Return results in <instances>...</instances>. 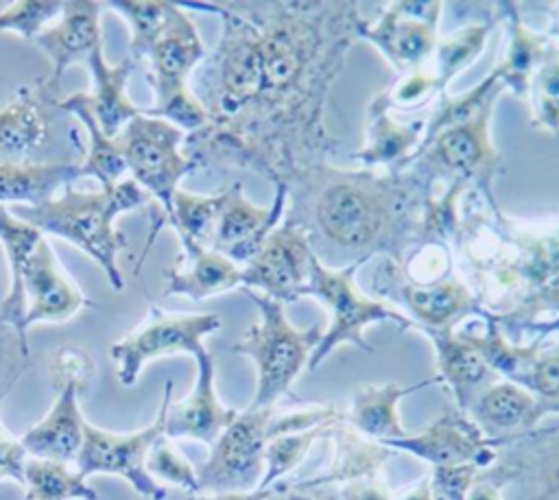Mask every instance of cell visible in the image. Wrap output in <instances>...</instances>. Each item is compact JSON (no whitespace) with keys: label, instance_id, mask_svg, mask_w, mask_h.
<instances>
[{"label":"cell","instance_id":"4","mask_svg":"<svg viewBox=\"0 0 559 500\" xmlns=\"http://www.w3.org/2000/svg\"><path fill=\"white\" fill-rule=\"evenodd\" d=\"M205 55L207 50L192 17L179 4L177 15L146 57V81L153 90L155 105L142 107V114L168 120L181 131H199L207 116L190 87V76Z\"/></svg>","mask_w":559,"mask_h":500},{"label":"cell","instance_id":"48","mask_svg":"<svg viewBox=\"0 0 559 500\" xmlns=\"http://www.w3.org/2000/svg\"><path fill=\"white\" fill-rule=\"evenodd\" d=\"M555 483H557V487H559V465H557V469H555Z\"/></svg>","mask_w":559,"mask_h":500},{"label":"cell","instance_id":"21","mask_svg":"<svg viewBox=\"0 0 559 500\" xmlns=\"http://www.w3.org/2000/svg\"><path fill=\"white\" fill-rule=\"evenodd\" d=\"M85 63L92 74V92H87L90 107L100 129L109 138H118L127 122H131L142 111V107L133 105L127 96V81L135 68V61L127 57L120 63L111 66L105 59L103 50H96Z\"/></svg>","mask_w":559,"mask_h":500},{"label":"cell","instance_id":"20","mask_svg":"<svg viewBox=\"0 0 559 500\" xmlns=\"http://www.w3.org/2000/svg\"><path fill=\"white\" fill-rule=\"evenodd\" d=\"M437 352V380H445L461 408H469L478 395L493 384L496 371L483 354L452 330H426Z\"/></svg>","mask_w":559,"mask_h":500},{"label":"cell","instance_id":"27","mask_svg":"<svg viewBox=\"0 0 559 500\" xmlns=\"http://www.w3.org/2000/svg\"><path fill=\"white\" fill-rule=\"evenodd\" d=\"M437 378L428 380V382H419L415 386H400V384H380V386H360L356 391V397H354V404H352V424L362 430L365 434H371V437H378L382 441H395V439H402L406 437V430L402 428L400 424V417H397V402L415 391V389H421L424 384H430L435 382Z\"/></svg>","mask_w":559,"mask_h":500},{"label":"cell","instance_id":"35","mask_svg":"<svg viewBox=\"0 0 559 500\" xmlns=\"http://www.w3.org/2000/svg\"><path fill=\"white\" fill-rule=\"evenodd\" d=\"M424 122L411 124H397L386 114H382L378 120H373V131L367 142V146L358 153L360 159L369 164L378 162H393L397 157H404V153L419 140V129Z\"/></svg>","mask_w":559,"mask_h":500},{"label":"cell","instance_id":"7","mask_svg":"<svg viewBox=\"0 0 559 500\" xmlns=\"http://www.w3.org/2000/svg\"><path fill=\"white\" fill-rule=\"evenodd\" d=\"M173 397V382L166 380L164 395L153 421L133 432H111L85 421L83 445L74 461L81 476L90 478L94 474L118 476L129 487L146 500H166V489L153 480L146 472V454L153 441L164 434L166 406Z\"/></svg>","mask_w":559,"mask_h":500},{"label":"cell","instance_id":"36","mask_svg":"<svg viewBox=\"0 0 559 500\" xmlns=\"http://www.w3.org/2000/svg\"><path fill=\"white\" fill-rule=\"evenodd\" d=\"M489 24H474L463 31H456L450 39H445L439 50H437V68H435V79L437 87H443L459 70H463L474 57L483 50Z\"/></svg>","mask_w":559,"mask_h":500},{"label":"cell","instance_id":"22","mask_svg":"<svg viewBox=\"0 0 559 500\" xmlns=\"http://www.w3.org/2000/svg\"><path fill=\"white\" fill-rule=\"evenodd\" d=\"M44 234L22 221L15 212H11L7 205H0V245L7 255V266H9V284L7 293L2 297V319L17 332L24 345H28V336L22 332V321H24V269L28 258L33 255L35 247Z\"/></svg>","mask_w":559,"mask_h":500},{"label":"cell","instance_id":"34","mask_svg":"<svg viewBox=\"0 0 559 500\" xmlns=\"http://www.w3.org/2000/svg\"><path fill=\"white\" fill-rule=\"evenodd\" d=\"M144 465H146L148 476L157 483L175 485V487L188 491L190 496L201 491L199 478H197V467H192V463L183 456V452L166 434H159L153 441Z\"/></svg>","mask_w":559,"mask_h":500},{"label":"cell","instance_id":"14","mask_svg":"<svg viewBox=\"0 0 559 500\" xmlns=\"http://www.w3.org/2000/svg\"><path fill=\"white\" fill-rule=\"evenodd\" d=\"M197 378L190 393L179 402H168L164 417V434L168 439H194L212 445L216 437L234 421V408L221 404L214 386V358L201 347L194 356Z\"/></svg>","mask_w":559,"mask_h":500},{"label":"cell","instance_id":"30","mask_svg":"<svg viewBox=\"0 0 559 500\" xmlns=\"http://www.w3.org/2000/svg\"><path fill=\"white\" fill-rule=\"evenodd\" d=\"M105 7L114 9L120 17L127 20L131 28L129 50L135 63L138 59L148 57L151 48L179 11V4L168 0H114L105 2Z\"/></svg>","mask_w":559,"mask_h":500},{"label":"cell","instance_id":"16","mask_svg":"<svg viewBox=\"0 0 559 500\" xmlns=\"http://www.w3.org/2000/svg\"><path fill=\"white\" fill-rule=\"evenodd\" d=\"M284 194L286 186L277 183V197L273 207H260L245 197L240 181L229 183L225 188V201L214 225L210 249L227 255L236 264L249 262L277 223L284 205Z\"/></svg>","mask_w":559,"mask_h":500},{"label":"cell","instance_id":"15","mask_svg":"<svg viewBox=\"0 0 559 500\" xmlns=\"http://www.w3.org/2000/svg\"><path fill=\"white\" fill-rule=\"evenodd\" d=\"M105 2L98 0H63L61 15L33 37V44L48 57L52 85L63 72L79 61H87L96 50H103L100 13Z\"/></svg>","mask_w":559,"mask_h":500},{"label":"cell","instance_id":"9","mask_svg":"<svg viewBox=\"0 0 559 500\" xmlns=\"http://www.w3.org/2000/svg\"><path fill=\"white\" fill-rule=\"evenodd\" d=\"M273 406L238 410L234 421L210 445V456L197 467L199 489L210 493L251 491L264 476V454L271 441Z\"/></svg>","mask_w":559,"mask_h":500},{"label":"cell","instance_id":"47","mask_svg":"<svg viewBox=\"0 0 559 500\" xmlns=\"http://www.w3.org/2000/svg\"><path fill=\"white\" fill-rule=\"evenodd\" d=\"M271 500V498H269ZM284 500H312V498H304V496H290V498H284Z\"/></svg>","mask_w":559,"mask_h":500},{"label":"cell","instance_id":"43","mask_svg":"<svg viewBox=\"0 0 559 500\" xmlns=\"http://www.w3.org/2000/svg\"><path fill=\"white\" fill-rule=\"evenodd\" d=\"M437 87V79L435 74H426L421 70H415L413 74H408L395 90H391V98L389 105H411V103H419L426 96H430V92Z\"/></svg>","mask_w":559,"mask_h":500},{"label":"cell","instance_id":"8","mask_svg":"<svg viewBox=\"0 0 559 500\" xmlns=\"http://www.w3.org/2000/svg\"><path fill=\"white\" fill-rule=\"evenodd\" d=\"M221 325L223 319L216 312L170 314L151 306L148 317L109 347L118 382L133 386L151 360L175 354L194 356L205 347L203 338L221 330Z\"/></svg>","mask_w":559,"mask_h":500},{"label":"cell","instance_id":"5","mask_svg":"<svg viewBox=\"0 0 559 500\" xmlns=\"http://www.w3.org/2000/svg\"><path fill=\"white\" fill-rule=\"evenodd\" d=\"M186 133L162 118H151L140 111L118 135V144L131 179L151 197V234L146 249L153 245L155 234L170 214L173 197L179 181L197 170L194 162L181 151Z\"/></svg>","mask_w":559,"mask_h":500},{"label":"cell","instance_id":"29","mask_svg":"<svg viewBox=\"0 0 559 500\" xmlns=\"http://www.w3.org/2000/svg\"><path fill=\"white\" fill-rule=\"evenodd\" d=\"M26 500H98L94 487L70 463L28 456L22 485Z\"/></svg>","mask_w":559,"mask_h":500},{"label":"cell","instance_id":"11","mask_svg":"<svg viewBox=\"0 0 559 500\" xmlns=\"http://www.w3.org/2000/svg\"><path fill=\"white\" fill-rule=\"evenodd\" d=\"M314 253L301 227L284 223L273 227L260 249L242 266V288L277 301H293L304 295Z\"/></svg>","mask_w":559,"mask_h":500},{"label":"cell","instance_id":"25","mask_svg":"<svg viewBox=\"0 0 559 500\" xmlns=\"http://www.w3.org/2000/svg\"><path fill=\"white\" fill-rule=\"evenodd\" d=\"M81 177V162L70 164H0V205L37 207Z\"/></svg>","mask_w":559,"mask_h":500},{"label":"cell","instance_id":"31","mask_svg":"<svg viewBox=\"0 0 559 500\" xmlns=\"http://www.w3.org/2000/svg\"><path fill=\"white\" fill-rule=\"evenodd\" d=\"M223 201H225V188L216 194H194L179 188L173 197L170 214L166 216L162 227L168 225L175 229L179 240H192L210 249V240H212Z\"/></svg>","mask_w":559,"mask_h":500},{"label":"cell","instance_id":"12","mask_svg":"<svg viewBox=\"0 0 559 500\" xmlns=\"http://www.w3.org/2000/svg\"><path fill=\"white\" fill-rule=\"evenodd\" d=\"M439 2H389L382 17L358 26V35L371 39L397 70L417 68L435 48Z\"/></svg>","mask_w":559,"mask_h":500},{"label":"cell","instance_id":"41","mask_svg":"<svg viewBox=\"0 0 559 500\" xmlns=\"http://www.w3.org/2000/svg\"><path fill=\"white\" fill-rule=\"evenodd\" d=\"M518 382L544 402L548 410L559 413V352L535 358Z\"/></svg>","mask_w":559,"mask_h":500},{"label":"cell","instance_id":"44","mask_svg":"<svg viewBox=\"0 0 559 500\" xmlns=\"http://www.w3.org/2000/svg\"><path fill=\"white\" fill-rule=\"evenodd\" d=\"M273 496L271 489H251V491H225V493H207V496H188L186 500H269Z\"/></svg>","mask_w":559,"mask_h":500},{"label":"cell","instance_id":"19","mask_svg":"<svg viewBox=\"0 0 559 500\" xmlns=\"http://www.w3.org/2000/svg\"><path fill=\"white\" fill-rule=\"evenodd\" d=\"M493 100L485 105L474 118L450 124L426 140L428 155L435 164H439L448 172L456 175H474L483 172L491 175L493 164L498 162V153L491 148L487 124Z\"/></svg>","mask_w":559,"mask_h":500},{"label":"cell","instance_id":"13","mask_svg":"<svg viewBox=\"0 0 559 500\" xmlns=\"http://www.w3.org/2000/svg\"><path fill=\"white\" fill-rule=\"evenodd\" d=\"M24 321L22 332L28 336V328L35 323H59L72 319L90 299L63 271L52 245L41 238L24 269Z\"/></svg>","mask_w":559,"mask_h":500},{"label":"cell","instance_id":"40","mask_svg":"<svg viewBox=\"0 0 559 500\" xmlns=\"http://www.w3.org/2000/svg\"><path fill=\"white\" fill-rule=\"evenodd\" d=\"M94 371V358L79 347H59L50 360V382L55 391L66 384H74L85 393L90 389Z\"/></svg>","mask_w":559,"mask_h":500},{"label":"cell","instance_id":"33","mask_svg":"<svg viewBox=\"0 0 559 500\" xmlns=\"http://www.w3.org/2000/svg\"><path fill=\"white\" fill-rule=\"evenodd\" d=\"M535 124L559 133V52L546 50L528 81Z\"/></svg>","mask_w":559,"mask_h":500},{"label":"cell","instance_id":"45","mask_svg":"<svg viewBox=\"0 0 559 500\" xmlns=\"http://www.w3.org/2000/svg\"><path fill=\"white\" fill-rule=\"evenodd\" d=\"M469 500H496V491L489 489V487H478V489L469 496Z\"/></svg>","mask_w":559,"mask_h":500},{"label":"cell","instance_id":"26","mask_svg":"<svg viewBox=\"0 0 559 500\" xmlns=\"http://www.w3.org/2000/svg\"><path fill=\"white\" fill-rule=\"evenodd\" d=\"M472 406L480 430L493 434L531 428L548 410L544 402L515 382H493Z\"/></svg>","mask_w":559,"mask_h":500},{"label":"cell","instance_id":"18","mask_svg":"<svg viewBox=\"0 0 559 500\" xmlns=\"http://www.w3.org/2000/svg\"><path fill=\"white\" fill-rule=\"evenodd\" d=\"M81 393L83 391L74 384L57 389L50 410L20 437V443L28 456L74 465L83 445V428L87 421L79 406Z\"/></svg>","mask_w":559,"mask_h":500},{"label":"cell","instance_id":"2","mask_svg":"<svg viewBox=\"0 0 559 500\" xmlns=\"http://www.w3.org/2000/svg\"><path fill=\"white\" fill-rule=\"evenodd\" d=\"M404 190L391 179L343 172L321 188L314 221L330 242L349 251L369 249L411 210V197Z\"/></svg>","mask_w":559,"mask_h":500},{"label":"cell","instance_id":"24","mask_svg":"<svg viewBox=\"0 0 559 500\" xmlns=\"http://www.w3.org/2000/svg\"><path fill=\"white\" fill-rule=\"evenodd\" d=\"M59 109L79 118L85 129L87 151L81 162V177H94L103 186V190L114 188L118 181H122L127 172V164H124L118 138H109L100 129L90 107L87 92H74L68 98H59Z\"/></svg>","mask_w":559,"mask_h":500},{"label":"cell","instance_id":"28","mask_svg":"<svg viewBox=\"0 0 559 500\" xmlns=\"http://www.w3.org/2000/svg\"><path fill=\"white\" fill-rule=\"evenodd\" d=\"M402 297L424 330H450L452 321L465 314L474 301L463 284L445 279L437 284H406Z\"/></svg>","mask_w":559,"mask_h":500},{"label":"cell","instance_id":"37","mask_svg":"<svg viewBox=\"0 0 559 500\" xmlns=\"http://www.w3.org/2000/svg\"><path fill=\"white\" fill-rule=\"evenodd\" d=\"M63 0H15L0 11V31L31 39L46 28V24L61 15Z\"/></svg>","mask_w":559,"mask_h":500},{"label":"cell","instance_id":"1","mask_svg":"<svg viewBox=\"0 0 559 500\" xmlns=\"http://www.w3.org/2000/svg\"><path fill=\"white\" fill-rule=\"evenodd\" d=\"M146 203L151 197L131 177H124L114 188L96 192L76 190L70 183L55 199L37 207H17L15 214L41 234L63 238L87 253L103 269L111 288L122 290L118 253L127 247V236L116 229V218Z\"/></svg>","mask_w":559,"mask_h":500},{"label":"cell","instance_id":"42","mask_svg":"<svg viewBox=\"0 0 559 500\" xmlns=\"http://www.w3.org/2000/svg\"><path fill=\"white\" fill-rule=\"evenodd\" d=\"M28 454L20 439L11 437L9 430L0 421V483L2 480H13L22 485L24 478V463Z\"/></svg>","mask_w":559,"mask_h":500},{"label":"cell","instance_id":"6","mask_svg":"<svg viewBox=\"0 0 559 500\" xmlns=\"http://www.w3.org/2000/svg\"><path fill=\"white\" fill-rule=\"evenodd\" d=\"M362 264V260L349 264L343 271H330L319 262L314 255L310 279L304 290V295L321 299V303L330 310V328L325 334H321V341L317 349L312 352V358L308 362L310 369H314L334 347L343 343H352L365 352H371L367 345L362 332L369 323L376 321H395L400 328H411V319L404 314L391 310L382 301L369 299L354 286V271Z\"/></svg>","mask_w":559,"mask_h":500},{"label":"cell","instance_id":"32","mask_svg":"<svg viewBox=\"0 0 559 500\" xmlns=\"http://www.w3.org/2000/svg\"><path fill=\"white\" fill-rule=\"evenodd\" d=\"M546 50L548 48L544 46V37L531 33L515 20L509 55H507L504 63L500 66V70H496L502 85H511L520 96H524L528 92L531 74L537 68V63L542 61V57L546 55Z\"/></svg>","mask_w":559,"mask_h":500},{"label":"cell","instance_id":"46","mask_svg":"<svg viewBox=\"0 0 559 500\" xmlns=\"http://www.w3.org/2000/svg\"><path fill=\"white\" fill-rule=\"evenodd\" d=\"M552 33L559 35V13H557V20H555V24H552Z\"/></svg>","mask_w":559,"mask_h":500},{"label":"cell","instance_id":"38","mask_svg":"<svg viewBox=\"0 0 559 500\" xmlns=\"http://www.w3.org/2000/svg\"><path fill=\"white\" fill-rule=\"evenodd\" d=\"M317 430H304V432H290V434H275L271 437L264 454V476L258 485V489H269V485L280 478L286 469H290L308 450L310 441L314 439Z\"/></svg>","mask_w":559,"mask_h":500},{"label":"cell","instance_id":"17","mask_svg":"<svg viewBox=\"0 0 559 500\" xmlns=\"http://www.w3.org/2000/svg\"><path fill=\"white\" fill-rule=\"evenodd\" d=\"M179 242L183 255L175 269L164 273V297H188L192 301H201L242 286L240 264L192 240Z\"/></svg>","mask_w":559,"mask_h":500},{"label":"cell","instance_id":"39","mask_svg":"<svg viewBox=\"0 0 559 500\" xmlns=\"http://www.w3.org/2000/svg\"><path fill=\"white\" fill-rule=\"evenodd\" d=\"M0 306H2V297H0ZM28 354H31L28 345H24L17 332L2 319V310H0V404L26 371Z\"/></svg>","mask_w":559,"mask_h":500},{"label":"cell","instance_id":"23","mask_svg":"<svg viewBox=\"0 0 559 500\" xmlns=\"http://www.w3.org/2000/svg\"><path fill=\"white\" fill-rule=\"evenodd\" d=\"M395 448L411 450L441 467L463 465L483 452V430L465 419V415H443L437 424H432L421 434H406L395 441H384Z\"/></svg>","mask_w":559,"mask_h":500},{"label":"cell","instance_id":"10","mask_svg":"<svg viewBox=\"0 0 559 500\" xmlns=\"http://www.w3.org/2000/svg\"><path fill=\"white\" fill-rule=\"evenodd\" d=\"M63 114L48 76L24 83L0 107V164H55L48 153L61 151L57 120Z\"/></svg>","mask_w":559,"mask_h":500},{"label":"cell","instance_id":"3","mask_svg":"<svg viewBox=\"0 0 559 500\" xmlns=\"http://www.w3.org/2000/svg\"><path fill=\"white\" fill-rule=\"evenodd\" d=\"M245 293L258 306L260 321L234 343L231 352L251 358L258 371V386L249 408H269L290 391L323 332L321 325L299 330L286 319L282 301L253 290Z\"/></svg>","mask_w":559,"mask_h":500}]
</instances>
